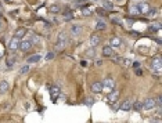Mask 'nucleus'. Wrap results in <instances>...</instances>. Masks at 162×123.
I'll return each mask as SVG.
<instances>
[{
    "instance_id": "obj_26",
    "label": "nucleus",
    "mask_w": 162,
    "mask_h": 123,
    "mask_svg": "<svg viewBox=\"0 0 162 123\" xmlns=\"http://www.w3.org/2000/svg\"><path fill=\"white\" fill-rule=\"evenodd\" d=\"M85 104L87 105V107H92L93 104H94V100H93L92 97H87V98L85 100Z\"/></svg>"
},
{
    "instance_id": "obj_21",
    "label": "nucleus",
    "mask_w": 162,
    "mask_h": 123,
    "mask_svg": "<svg viewBox=\"0 0 162 123\" xmlns=\"http://www.w3.org/2000/svg\"><path fill=\"white\" fill-rule=\"evenodd\" d=\"M72 17H74L72 11H70V10L64 11V21H71V19H72Z\"/></svg>"
},
{
    "instance_id": "obj_3",
    "label": "nucleus",
    "mask_w": 162,
    "mask_h": 123,
    "mask_svg": "<svg viewBox=\"0 0 162 123\" xmlns=\"http://www.w3.org/2000/svg\"><path fill=\"white\" fill-rule=\"evenodd\" d=\"M161 57H154L153 60H151V69L154 71L155 73H161Z\"/></svg>"
},
{
    "instance_id": "obj_30",
    "label": "nucleus",
    "mask_w": 162,
    "mask_h": 123,
    "mask_svg": "<svg viewBox=\"0 0 162 123\" xmlns=\"http://www.w3.org/2000/svg\"><path fill=\"white\" fill-rule=\"evenodd\" d=\"M16 64V60L14 58H10V60H7V67H13Z\"/></svg>"
},
{
    "instance_id": "obj_17",
    "label": "nucleus",
    "mask_w": 162,
    "mask_h": 123,
    "mask_svg": "<svg viewBox=\"0 0 162 123\" xmlns=\"http://www.w3.org/2000/svg\"><path fill=\"white\" fill-rule=\"evenodd\" d=\"M71 32H72L74 35H79V33L82 32V26H80L79 24H75V25L71 26Z\"/></svg>"
},
{
    "instance_id": "obj_27",
    "label": "nucleus",
    "mask_w": 162,
    "mask_h": 123,
    "mask_svg": "<svg viewBox=\"0 0 162 123\" xmlns=\"http://www.w3.org/2000/svg\"><path fill=\"white\" fill-rule=\"evenodd\" d=\"M82 13H83V15H92V10L87 7H83L82 8Z\"/></svg>"
},
{
    "instance_id": "obj_5",
    "label": "nucleus",
    "mask_w": 162,
    "mask_h": 123,
    "mask_svg": "<svg viewBox=\"0 0 162 123\" xmlns=\"http://www.w3.org/2000/svg\"><path fill=\"white\" fill-rule=\"evenodd\" d=\"M33 46V43H32L31 40H22L21 43H20V48L18 50H21L22 53H26V51H29Z\"/></svg>"
},
{
    "instance_id": "obj_20",
    "label": "nucleus",
    "mask_w": 162,
    "mask_h": 123,
    "mask_svg": "<svg viewBox=\"0 0 162 123\" xmlns=\"http://www.w3.org/2000/svg\"><path fill=\"white\" fill-rule=\"evenodd\" d=\"M94 55H96V48H94V47H90V48L86 50V57H87V58H93Z\"/></svg>"
},
{
    "instance_id": "obj_25",
    "label": "nucleus",
    "mask_w": 162,
    "mask_h": 123,
    "mask_svg": "<svg viewBox=\"0 0 162 123\" xmlns=\"http://www.w3.org/2000/svg\"><path fill=\"white\" fill-rule=\"evenodd\" d=\"M155 105H157V107H162V97H161V94H159V95H157V98H155Z\"/></svg>"
},
{
    "instance_id": "obj_24",
    "label": "nucleus",
    "mask_w": 162,
    "mask_h": 123,
    "mask_svg": "<svg viewBox=\"0 0 162 123\" xmlns=\"http://www.w3.org/2000/svg\"><path fill=\"white\" fill-rule=\"evenodd\" d=\"M103 7L105 8L107 11H111V10H112V3H109V1H104V3H103Z\"/></svg>"
},
{
    "instance_id": "obj_12",
    "label": "nucleus",
    "mask_w": 162,
    "mask_h": 123,
    "mask_svg": "<svg viewBox=\"0 0 162 123\" xmlns=\"http://www.w3.org/2000/svg\"><path fill=\"white\" fill-rule=\"evenodd\" d=\"M60 87H58V86H53V87H51V89H50V94H51V100L53 101H55L57 100V97H58V95H60Z\"/></svg>"
},
{
    "instance_id": "obj_13",
    "label": "nucleus",
    "mask_w": 162,
    "mask_h": 123,
    "mask_svg": "<svg viewBox=\"0 0 162 123\" xmlns=\"http://www.w3.org/2000/svg\"><path fill=\"white\" fill-rule=\"evenodd\" d=\"M10 89V85H8L7 80H1L0 82V94H6Z\"/></svg>"
},
{
    "instance_id": "obj_1",
    "label": "nucleus",
    "mask_w": 162,
    "mask_h": 123,
    "mask_svg": "<svg viewBox=\"0 0 162 123\" xmlns=\"http://www.w3.org/2000/svg\"><path fill=\"white\" fill-rule=\"evenodd\" d=\"M67 44H68V35L65 32H60L58 33V40L55 43V50H62Z\"/></svg>"
},
{
    "instance_id": "obj_23",
    "label": "nucleus",
    "mask_w": 162,
    "mask_h": 123,
    "mask_svg": "<svg viewBox=\"0 0 162 123\" xmlns=\"http://www.w3.org/2000/svg\"><path fill=\"white\" fill-rule=\"evenodd\" d=\"M132 108H133V109H136V111H141V109H143V102L137 101V102H134V104L132 105Z\"/></svg>"
},
{
    "instance_id": "obj_10",
    "label": "nucleus",
    "mask_w": 162,
    "mask_h": 123,
    "mask_svg": "<svg viewBox=\"0 0 162 123\" xmlns=\"http://www.w3.org/2000/svg\"><path fill=\"white\" fill-rule=\"evenodd\" d=\"M101 43V38L100 35H97V33H93L92 36H90V46L92 47H97L99 44Z\"/></svg>"
},
{
    "instance_id": "obj_2",
    "label": "nucleus",
    "mask_w": 162,
    "mask_h": 123,
    "mask_svg": "<svg viewBox=\"0 0 162 123\" xmlns=\"http://www.w3.org/2000/svg\"><path fill=\"white\" fill-rule=\"evenodd\" d=\"M101 83H103V91H105V93L112 91V90H115V87H116L115 80L111 79V77H105Z\"/></svg>"
},
{
    "instance_id": "obj_15",
    "label": "nucleus",
    "mask_w": 162,
    "mask_h": 123,
    "mask_svg": "<svg viewBox=\"0 0 162 123\" xmlns=\"http://www.w3.org/2000/svg\"><path fill=\"white\" fill-rule=\"evenodd\" d=\"M132 105H133V102H132L130 100H126V101H124V102L119 105V108H121L122 111H130Z\"/></svg>"
},
{
    "instance_id": "obj_31",
    "label": "nucleus",
    "mask_w": 162,
    "mask_h": 123,
    "mask_svg": "<svg viewBox=\"0 0 162 123\" xmlns=\"http://www.w3.org/2000/svg\"><path fill=\"white\" fill-rule=\"evenodd\" d=\"M114 62L115 64H121L122 62V57H114Z\"/></svg>"
},
{
    "instance_id": "obj_7",
    "label": "nucleus",
    "mask_w": 162,
    "mask_h": 123,
    "mask_svg": "<svg viewBox=\"0 0 162 123\" xmlns=\"http://www.w3.org/2000/svg\"><path fill=\"white\" fill-rule=\"evenodd\" d=\"M90 89H92V91L94 93V94H100V93H103V83L101 82H93L92 86H90Z\"/></svg>"
},
{
    "instance_id": "obj_9",
    "label": "nucleus",
    "mask_w": 162,
    "mask_h": 123,
    "mask_svg": "<svg viewBox=\"0 0 162 123\" xmlns=\"http://www.w3.org/2000/svg\"><path fill=\"white\" fill-rule=\"evenodd\" d=\"M150 10H151V6L148 3H140L139 6H137V11H139L140 14H147Z\"/></svg>"
},
{
    "instance_id": "obj_6",
    "label": "nucleus",
    "mask_w": 162,
    "mask_h": 123,
    "mask_svg": "<svg viewBox=\"0 0 162 123\" xmlns=\"http://www.w3.org/2000/svg\"><path fill=\"white\" fill-rule=\"evenodd\" d=\"M157 107L155 105V98H147L144 102H143V109L144 111H151Z\"/></svg>"
},
{
    "instance_id": "obj_28",
    "label": "nucleus",
    "mask_w": 162,
    "mask_h": 123,
    "mask_svg": "<svg viewBox=\"0 0 162 123\" xmlns=\"http://www.w3.org/2000/svg\"><path fill=\"white\" fill-rule=\"evenodd\" d=\"M28 71H29V67H28V65H24L22 68L20 69V73H21V75H25V73H26Z\"/></svg>"
},
{
    "instance_id": "obj_11",
    "label": "nucleus",
    "mask_w": 162,
    "mask_h": 123,
    "mask_svg": "<svg viewBox=\"0 0 162 123\" xmlns=\"http://www.w3.org/2000/svg\"><path fill=\"white\" fill-rule=\"evenodd\" d=\"M109 46L112 47V48L114 47H121L122 46V39L118 38V36H114V38L109 40Z\"/></svg>"
},
{
    "instance_id": "obj_22",
    "label": "nucleus",
    "mask_w": 162,
    "mask_h": 123,
    "mask_svg": "<svg viewBox=\"0 0 162 123\" xmlns=\"http://www.w3.org/2000/svg\"><path fill=\"white\" fill-rule=\"evenodd\" d=\"M49 11H50V13H54V14H57V13H60V11H61V8L58 7L57 4H53V6H50V7H49Z\"/></svg>"
},
{
    "instance_id": "obj_4",
    "label": "nucleus",
    "mask_w": 162,
    "mask_h": 123,
    "mask_svg": "<svg viewBox=\"0 0 162 123\" xmlns=\"http://www.w3.org/2000/svg\"><path fill=\"white\" fill-rule=\"evenodd\" d=\"M20 43H21V40L14 36V38L10 40V43H8V48H10V51H13V53L17 51V50L20 48Z\"/></svg>"
},
{
    "instance_id": "obj_33",
    "label": "nucleus",
    "mask_w": 162,
    "mask_h": 123,
    "mask_svg": "<svg viewBox=\"0 0 162 123\" xmlns=\"http://www.w3.org/2000/svg\"><path fill=\"white\" fill-rule=\"evenodd\" d=\"M6 1H13V0H6Z\"/></svg>"
},
{
    "instance_id": "obj_29",
    "label": "nucleus",
    "mask_w": 162,
    "mask_h": 123,
    "mask_svg": "<svg viewBox=\"0 0 162 123\" xmlns=\"http://www.w3.org/2000/svg\"><path fill=\"white\" fill-rule=\"evenodd\" d=\"M54 57H55V54H54L53 51H50V53H49V54L46 55V61H51Z\"/></svg>"
},
{
    "instance_id": "obj_14",
    "label": "nucleus",
    "mask_w": 162,
    "mask_h": 123,
    "mask_svg": "<svg viewBox=\"0 0 162 123\" xmlns=\"http://www.w3.org/2000/svg\"><path fill=\"white\" fill-rule=\"evenodd\" d=\"M28 33V31H26V28H18L16 32H14V36L18 39H22L25 35Z\"/></svg>"
},
{
    "instance_id": "obj_32",
    "label": "nucleus",
    "mask_w": 162,
    "mask_h": 123,
    "mask_svg": "<svg viewBox=\"0 0 162 123\" xmlns=\"http://www.w3.org/2000/svg\"><path fill=\"white\" fill-rule=\"evenodd\" d=\"M115 1H118V3H122V1H124V0H115Z\"/></svg>"
},
{
    "instance_id": "obj_8",
    "label": "nucleus",
    "mask_w": 162,
    "mask_h": 123,
    "mask_svg": "<svg viewBox=\"0 0 162 123\" xmlns=\"http://www.w3.org/2000/svg\"><path fill=\"white\" fill-rule=\"evenodd\" d=\"M118 98H119V93H118V91L112 90V91L108 93L107 100H108V102H109V104H115L116 101H118Z\"/></svg>"
},
{
    "instance_id": "obj_19",
    "label": "nucleus",
    "mask_w": 162,
    "mask_h": 123,
    "mask_svg": "<svg viewBox=\"0 0 162 123\" xmlns=\"http://www.w3.org/2000/svg\"><path fill=\"white\" fill-rule=\"evenodd\" d=\"M105 28H107V24L104 22V21H97L96 22V29L97 31H104Z\"/></svg>"
},
{
    "instance_id": "obj_16",
    "label": "nucleus",
    "mask_w": 162,
    "mask_h": 123,
    "mask_svg": "<svg viewBox=\"0 0 162 123\" xmlns=\"http://www.w3.org/2000/svg\"><path fill=\"white\" fill-rule=\"evenodd\" d=\"M103 55L104 57H112V54H114V50H112V47L111 46H104L103 47Z\"/></svg>"
},
{
    "instance_id": "obj_18",
    "label": "nucleus",
    "mask_w": 162,
    "mask_h": 123,
    "mask_svg": "<svg viewBox=\"0 0 162 123\" xmlns=\"http://www.w3.org/2000/svg\"><path fill=\"white\" fill-rule=\"evenodd\" d=\"M42 60V57L39 55V54H35V55H31L29 58H28V62L29 64H36V62H39Z\"/></svg>"
}]
</instances>
